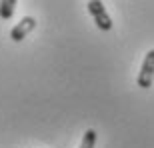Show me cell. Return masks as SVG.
<instances>
[{"instance_id": "obj_2", "label": "cell", "mask_w": 154, "mask_h": 148, "mask_svg": "<svg viewBox=\"0 0 154 148\" xmlns=\"http://www.w3.org/2000/svg\"><path fill=\"white\" fill-rule=\"evenodd\" d=\"M154 82V48L152 50H148V54L144 56L142 60V68H140V72H138V78H136V84L140 86V88H150Z\"/></svg>"}, {"instance_id": "obj_4", "label": "cell", "mask_w": 154, "mask_h": 148, "mask_svg": "<svg viewBox=\"0 0 154 148\" xmlns=\"http://www.w3.org/2000/svg\"><path fill=\"white\" fill-rule=\"evenodd\" d=\"M14 10H16V0H2L0 2V18L2 20H10L14 16Z\"/></svg>"}, {"instance_id": "obj_1", "label": "cell", "mask_w": 154, "mask_h": 148, "mask_svg": "<svg viewBox=\"0 0 154 148\" xmlns=\"http://www.w3.org/2000/svg\"><path fill=\"white\" fill-rule=\"evenodd\" d=\"M86 6H88V12H90L92 18H94V24H96L102 32H108V30L112 28V20H110V14L106 12V6H104L100 0H90Z\"/></svg>"}, {"instance_id": "obj_5", "label": "cell", "mask_w": 154, "mask_h": 148, "mask_svg": "<svg viewBox=\"0 0 154 148\" xmlns=\"http://www.w3.org/2000/svg\"><path fill=\"white\" fill-rule=\"evenodd\" d=\"M96 140H98V134L94 128H88L82 136V142H80V148H94L96 146Z\"/></svg>"}, {"instance_id": "obj_3", "label": "cell", "mask_w": 154, "mask_h": 148, "mask_svg": "<svg viewBox=\"0 0 154 148\" xmlns=\"http://www.w3.org/2000/svg\"><path fill=\"white\" fill-rule=\"evenodd\" d=\"M34 26H36V20H34V18H32V16H24L22 20H20V22H18L16 26L10 30L12 42H20V40H24L30 30H34Z\"/></svg>"}]
</instances>
